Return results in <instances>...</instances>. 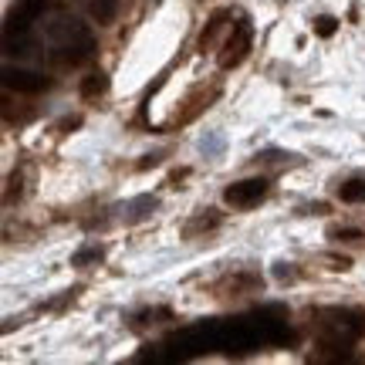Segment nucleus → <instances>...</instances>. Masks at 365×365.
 I'll use <instances>...</instances> for the list:
<instances>
[{"mask_svg": "<svg viewBox=\"0 0 365 365\" xmlns=\"http://www.w3.org/2000/svg\"><path fill=\"white\" fill-rule=\"evenodd\" d=\"M250 51V21H237L230 38L223 41V51H220V68H237Z\"/></svg>", "mask_w": 365, "mask_h": 365, "instance_id": "nucleus-2", "label": "nucleus"}, {"mask_svg": "<svg viewBox=\"0 0 365 365\" xmlns=\"http://www.w3.org/2000/svg\"><path fill=\"white\" fill-rule=\"evenodd\" d=\"M125 210H129V220H143V217H149V213L156 210V196H139V200H132Z\"/></svg>", "mask_w": 365, "mask_h": 365, "instance_id": "nucleus-9", "label": "nucleus"}, {"mask_svg": "<svg viewBox=\"0 0 365 365\" xmlns=\"http://www.w3.org/2000/svg\"><path fill=\"white\" fill-rule=\"evenodd\" d=\"M41 11H44V0H21V4L11 11V17H7L4 38H14V34H17V38H24V31L38 21Z\"/></svg>", "mask_w": 365, "mask_h": 365, "instance_id": "nucleus-4", "label": "nucleus"}, {"mask_svg": "<svg viewBox=\"0 0 365 365\" xmlns=\"http://www.w3.org/2000/svg\"><path fill=\"white\" fill-rule=\"evenodd\" d=\"M4 85L17 91H27V95H38V91L48 88V78H41L34 71H24V68H4Z\"/></svg>", "mask_w": 365, "mask_h": 365, "instance_id": "nucleus-5", "label": "nucleus"}, {"mask_svg": "<svg viewBox=\"0 0 365 365\" xmlns=\"http://www.w3.org/2000/svg\"><path fill=\"white\" fill-rule=\"evenodd\" d=\"M95 257H102V250H98V247H91V250H81V254H75V264L95 261Z\"/></svg>", "mask_w": 365, "mask_h": 365, "instance_id": "nucleus-11", "label": "nucleus"}, {"mask_svg": "<svg viewBox=\"0 0 365 365\" xmlns=\"http://www.w3.org/2000/svg\"><path fill=\"white\" fill-rule=\"evenodd\" d=\"M48 38L65 51L68 61H85L95 51V38L91 31L81 24L78 17H68V14H58L51 24H48Z\"/></svg>", "mask_w": 365, "mask_h": 365, "instance_id": "nucleus-1", "label": "nucleus"}, {"mask_svg": "<svg viewBox=\"0 0 365 365\" xmlns=\"http://www.w3.org/2000/svg\"><path fill=\"white\" fill-rule=\"evenodd\" d=\"M335 31H339V21H335V17H318V21H314V34H318V38H331Z\"/></svg>", "mask_w": 365, "mask_h": 365, "instance_id": "nucleus-10", "label": "nucleus"}, {"mask_svg": "<svg viewBox=\"0 0 365 365\" xmlns=\"http://www.w3.org/2000/svg\"><path fill=\"white\" fill-rule=\"evenodd\" d=\"M105 91H108V78H105L102 71H95V75H88V78L81 81V95L85 98H98Z\"/></svg>", "mask_w": 365, "mask_h": 365, "instance_id": "nucleus-7", "label": "nucleus"}, {"mask_svg": "<svg viewBox=\"0 0 365 365\" xmlns=\"http://www.w3.org/2000/svg\"><path fill=\"white\" fill-rule=\"evenodd\" d=\"M339 196L345 203H365V180H349L339 186Z\"/></svg>", "mask_w": 365, "mask_h": 365, "instance_id": "nucleus-8", "label": "nucleus"}, {"mask_svg": "<svg viewBox=\"0 0 365 365\" xmlns=\"http://www.w3.org/2000/svg\"><path fill=\"white\" fill-rule=\"evenodd\" d=\"M267 193V182L264 180H240V182H230L223 190V200L237 210H247V207H257Z\"/></svg>", "mask_w": 365, "mask_h": 365, "instance_id": "nucleus-3", "label": "nucleus"}, {"mask_svg": "<svg viewBox=\"0 0 365 365\" xmlns=\"http://www.w3.org/2000/svg\"><path fill=\"white\" fill-rule=\"evenodd\" d=\"M88 7H91V17H95L98 24H108L118 11V0H88Z\"/></svg>", "mask_w": 365, "mask_h": 365, "instance_id": "nucleus-6", "label": "nucleus"}, {"mask_svg": "<svg viewBox=\"0 0 365 365\" xmlns=\"http://www.w3.org/2000/svg\"><path fill=\"white\" fill-rule=\"evenodd\" d=\"M331 237H355V240H362V230H331Z\"/></svg>", "mask_w": 365, "mask_h": 365, "instance_id": "nucleus-12", "label": "nucleus"}]
</instances>
